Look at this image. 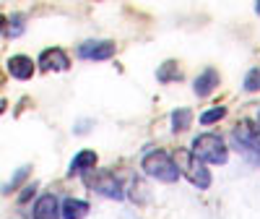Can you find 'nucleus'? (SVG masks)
<instances>
[{
	"mask_svg": "<svg viewBox=\"0 0 260 219\" xmlns=\"http://www.w3.org/2000/svg\"><path fill=\"white\" fill-rule=\"evenodd\" d=\"M175 162H177L180 175H185L198 190H206L211 185V170L206 167L203 159H198L192 154V149H177V159Z\"/></svg>",
	"mask_w": 260,
	"mask_h": 219,
	"instance_id": "1",
	"label": "nucleus"
},
{
	"mask_svg": "<svg viewBox=\"0 0 260 219\" xmlns=\"http://www.w3.org/2000/svg\"><path fill=\"white\" fill-rule=\"evenodd\" d=\"M143 172L148 178H156L161 183H177L180 180V170H177V162L172 159L167 151L156 149V151H148L143 157Z\"/></svg>",
	"mask_w": 260,
	"mask_h": 219,
	"instance_id": "2",
	"label": "nucleus"
},
{
	"mask_svg": "<svg viewBox=\"0 0 260 219\" xmlns=\"http://www.w3.org/2000/svg\"><path fill=\"white\" fill-rule=\"evenodd\" d=\"M192 154L198 159H203L206 165H226L229 149L219 133H201L192 141Z\"/></svg>",
	"mask_w": 260,
	"mask_h": 219,
	"instance_id": "3",
	"label": "nucleus"
},
{
	"mask_svg": "<svg viewBox=\"0 0 260 219\" xmlns=\"http://www.w3.org/2000/svg\"><path fill=\"white\" fill-rule=\"evenodd\" d=\"M234 146L242 149V151H255L260 157V125L252 123V120H240L234 125Z\"/></svg>",
	"mask_w": 260,
	"mask_h": 219,
	"instance_id": "4",
	"label": "nucleus"
},
{
	"mask_svg": "<svg viewBox=\"0 0 260 219\" xmlns=\"http://www.w3.org/2000/svg\"><path fill=\"white\" fill-rule=\"evenodd\" d=\"M115 42L110 39H94V42H83V45L78 47V55L83 60H110L115 58Z\"/></svg>",
	"mask_w": 260,
	"mask_h": 219,
	"instance_id": "5",
	"label": "nucleus"
},
{
	"mask_svg": "<svg viewBox=\"0 0 260 219\" xmlns=\"http://www.w3.org/2000/svg\"><path fill=\"white\" fill-rule=\"evenodd\" d=\"M89 183L94 185V190H99L102 196H107V199L120 201L122 196H125V193H122V183L115 178V172H96Z\"/></svg>",
	"mask_w": 260,
	"mask_h": 219,
	"instance_id": "6",
	"label": "nucleus"
},
{
	"mask_svg": "<svg viewBox=\"0 0 260 219\" xmlns=\"http://www.w3.org/2000/svg\"><path fill=\"white\" fill-rule=\"evenodd\" d=\"M39 68L42 71H68L71 68V60H68V55H65L60 47H50V50H45L39 55Z\"/></svg>",
	"mask_w": 260,
	"mask_h": 219,
	"instance_id": "7",
	"label": "nucleus"
},
{
	"mask_svg": "<svg viewBox=\"0 0 260 219\" xmlns=\"http://www.w3.org/2000/svg\"><path fill=\"white\" fill-rule=\"evenodd\" d=\"M34 219H60V204L52 193L39 196L34 204Z\"/></svg>",
	"mask_w": 260,
	"mask_h": 219,
	"instance_id": "8",
	"label": "nucleus"
},
{
	"mask_svg": "<svg viewBox=\"0 0 260 219\" xmlns=\"http://www.w3.org/2000/svg\"><path fill=\"white\" fill-rule=\"evenodd\" d=\"M216 86H219V71H216V68H206L203 73H198V78H195L192 92L198 97H208Z\"/></svg>",
	"mask_w": 260,
	"mask_h": 219,
	"instance_id": "9",
	"label": "nucleus"
},
{
	"mask_svg": "<svg viewBox=\"0 0 260 219\" xmlns=\"http://www.w3.org/2000/svg\"><path fill=\"white\" fill-rule=\"evenodd\" d=\"M8 73H11L13 78H18V81L31 78V76H34V63H31V58H26V55H13V58L8 60Z\"/></svg>",
	"mask_w": 260,
	"mask_h": 219,
	"instance_id": "10",
	"label": "nucleus"
},
{
	"mask_svg": "<svg viewBox=\"0 0 260 219\" xmlns=\"http://www.w3.org/2000/svg\"><path fill=\"white\" fill-rule=\"evenodd\" d=\"M96 167V151H91V149H83V151H78V154L73 157V162H71V175H83V172H89V170H94Z\"/></svg>",
	"mask_w": 260,
	"mask_h": 219,
	"instance_id": "11",
	"label": "nucleus"
},
{
	"mask_svg": "<svg viewBox=\"0 0 260 219\" xmlns=\"http://www.w3.org/2000/svg\"><path fill=\"white\" fill-rule=\"evenodd\" d=\"M89 214V204L81 201V199H65L60 206V216L62 219H83Z\"/></svg>",
	"mask_w": 260,
	"mask_h": 219,
	"instance_id": "12",
	"label": "nucleus"
},
{
	"mask_svg": "<svg viewBox=\"0 0 260 219\" xmlns=\"http://www.w3.org/2000/svg\"><path fill=\"white\" fill-rule=\"evenodd\" d=\"M190 123H192V113L187 107H177L175 113H172V130H187L190 128Z\"/></svg>",
	"mask_w": 260,
	"mask_h": 219,
	"instance_id": "13",
	"label": "nucleus"
},
{
	"mask_svg": "<svg viewBox=\"0 0 260 219\" xmlns=\"http://www.w3.org/2000/svg\"><path fill=\"white\" fill-rule=\"evenodd\" d=\"M156 78H159L161 84H167V81H180L182 73H180V68H177V63H175V60H167L161 68L156 71Z\"/></svg>",
	"mask_w": 260,
	"mask_h": 219,
	"instance_id": "14",
	"label": "nucleus"
},
{
	"mask_svg": "<svg viewBox=\"0 0 260 219\" xmlns=\"http://www.w3.org/2000/svg\"><path fill=\"white\" fill-rule=\"evenodd\" d=\"M224 115H226V107H221V104H219V107H211V110H206V113L201 115V123H203V125H211V123H216V120H221Z\"/></svg>",
	"mask_w": 260,
	"mask_h": 219,
	"instance_id": "15",
	"label": "nucleus"
},
{
	"mask_svg": "<svg viewBox=\"0 0 260 219\" xmlns=\"http://www.w3.org/2000/svg\"><path fill=\"white\" fill-rule=\"evenodd\" d=\"M245 89L247 92H260V68H250L245 76Z\"/></svg>",
	"mask_w": 260,
	"mask_h": 219,
	"instance_id": "16",
	"label": "nucleus"
},
{
	"mask_svg": "<svg viewBox=\"0 0 260 219\" xmlns=\"http://www.w3.org/2000/svg\"><path fill=\"white\" fill-rule=\"evenodd\" d=\"M21 178H26V167H24V170H18V175H16V178H13V180L6 185V193H11V190L18 185V180H21Z\"/></svg>",
	"mask_w": 260,
	"mask_h": 219,
	"instance_id": "17",
	"label": "nucleus"
},
{
	"mask_svg": "<svg viewBox=\"0 0 260 219\" xmlns=\"http://www.w3.org/2000/svg\"><path fill=\"white\" fill-rule=\"evenodd\" d=\"M31 193H34V185H29V188H24V193H21V199H18V201H21V204H24V201L29 199V196H31Z\"/></svg>",
	"mask_w": 260,
	"mask_h": 219,
	"instance_id": "18",
	"label": "nucleus"
},
{
	"mask_svg": "<svg viewBox=\"0 0 260 219\" xmlns=\"http://www.w3.org/2000/svg\"><path fill=\"white\" fill-rule=\"evenodd\" d=\"M3 24H8V21H6V16H3V13H0V29H6Z\"/></svg>",
	"mask_w": 260,
	"mask_h": 219,
	"instance_id": "19",
	"label": "nucleus"
},
{
	"mask_svg": "<svg viewBox=\"0 0 260 219\" xmlns=\"http://www.w3.org/2000/svg\"><path fill=\"white\" fill-rule=\"evenodd\" d=\"M255 13H257V16H260V3H257V6H255Z\"/></svg>",
	"mask_w": 260,
	"mask_h": 219,
	"instance_id": "20",
	"label": "nucleus"
},
{
	"mask_svg": "<svg viewBox=\"0 0 260 219\" xmlns=\"http://www.w3.org/2000/svg\"><path fill=\"white\" fill-rule=\"evenodd\" d=\"M257 125H260V115H257Z\"/></svg>",
	"mask_w": 260,
	"mask_h": 219,
	"instance_id": "21",
	"label": "nucleus"
}]
</instances>
